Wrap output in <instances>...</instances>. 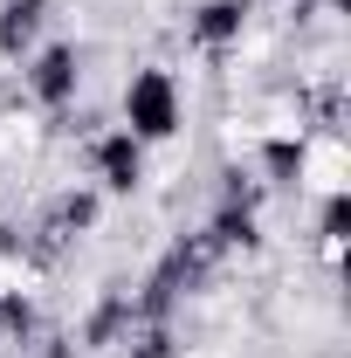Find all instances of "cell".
<instances>
[{"mask_svg":"<svg viewBox=\"0 0 351 358\" xmlns=\"http://www.w3.org/2000/svg\"><path fill=\"white\" fill-rule=\"evenodd\" d=\"M124 131H131L138 145L179 131V83L166 69H138L131 83H124Z\"/></svg>","mask_w":351,"mask_h":358,"instance_id":"1","label":"cell"},{"mask_svg":"<svg viewBox=\"0 0 351 358\" xmlns=\"http://www.w3.org/2000/svg\"><path fill=\"white\" fill-rule=\"evenodd\" d=\"M138 173H145V145H138L131 131H117V138H103V145H96V179H103L110 193H131Z\"/></svg>","mask_w":351,"mask_h":358,"instance_id":"2","label":"cell"},{"mask_svg":"<svg viewBox=\"0 0 351 358\" xmlns=\"http://www.w3.org/2000/svg\"><path fill=\"white\" fill-rule=\"evenodd\" d=\"M28 83H35L42 103H69V96H76V48H48Z\"/></svg>","mask_w":351,"mask_h":358,"instance_id":"3","label":"cell"},{"mask_svg":"<svg viewBox=\"0 0 351 358\" xmlns=\"http://www.w3.org/2000/svg\"><path fill=\"white\" fill-rule=\"evenodd\" d=\"M35 28H42V0H7L0 7V48L7 55H21V48L35 42Z\"/></svg>","mask_w":351,"mask_h":358,"instance_id":"4","label":"cell"},{"mask_svg":"<svg viewBox=\"0 0 351 358\" xmlns=\"http://www.w3.org/2000/svg\"><path fill=\"white\" fill-rule=\"evenodd\" d=\"M193 35L200 42H234L241 35V0H207L200 21H193Z\"/></svg>","mask_w":351,"mask_h":358,"instance_id":"5","label":"cell"}]
</instances>
